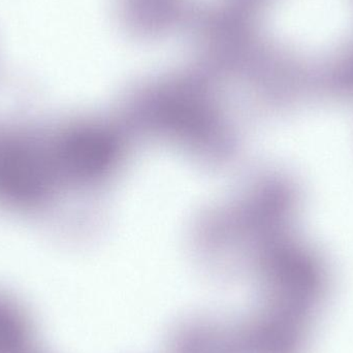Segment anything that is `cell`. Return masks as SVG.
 <instances>
[{"instance_id":"cell-3","label":"cell","mask_w":353,"mask_h":353,"mask_svg":"<svg viewBox=\"0 0 353 353\" xmlns=\"http://www.w3.org/2000/svg\"><path fill=\"white\" fill-rule=\"evenodd\" d=\"M30 315L16 299L0 292V353H37Z\"/></svg>"},{"instance_id":"cell-2","label":"cell","mask_w":353,"mask_h":353,"mask_svg":"<svg viewBox=\"0 0 353 353\" xmlns=\"http://www.w3.org/2000/svg\"><path fill=\"white\" fill-rule=\"evenodd\" d=\"M276 32L290 45L323 50L343 43L353 29V0H279Z\"/></svg>"},{"instance_id":"cell-1","label":"cell","mask_w":353,"mask_h":353,"mask_svg":"<svg viewBox=\"0 0 353 353\" xmlns=\"http://www.w3.org/2000/svg\"><path fill=\"white\" fill-rule=\"evenodd\" d=\"M59 183L49 138L24 128L0 130V207L45 209Z\"/></svg>"}]
</instances>
